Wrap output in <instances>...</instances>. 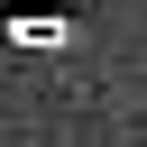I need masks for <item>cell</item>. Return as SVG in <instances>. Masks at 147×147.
<instances>
[{"instance_id":"cell-1","label":"cell","mask_w":147,"mask_h":147,"mask_svg":"<svg viewBox=\"0 0 147 147\" xmlns=\"http://www.w3.org/2000/svg\"><path fill=\"white\" fill-rule=\"evenodd\" d=\"M74 46H83L74 0H0V55L9 64H55Z\"/></svg>"}]
</instances>
